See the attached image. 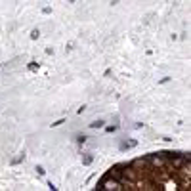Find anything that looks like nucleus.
<instances>
[{
  "mask_svg": "<svg viewBox=\"0 0 191 191\" xmlns=\"http://www.w3.org/2000/svg\"><path fill=\"white\" fill-rule=\"evenodd\" d=\"M96 189H111V191H118V189H123V185H121V182H118L117 178H113L109 172L98 182V187Z\"/></svg>",
  "mask_w": 191,
  "mask_h": 191,
  "instance_id": "obj_1",
  "label": "nucleus"
},
{
  "mask_svg": "<svg viewBox=\"0 0 191 191\" xmlns=\"http://www.w3.org/2000/svg\"><path fill=\"white\" fill-rule=\"evenodd\" d=\"M136 145H138V141H136V139H128V143H123L121 149L124 151V149H130V147H136Z\"/></svg>",
  "mask_w": 191,
  "mask_h": 191,
  "instance_id": "obj_2",
  "label": "nucleus"
},
{
  "mask_svg": "<svg viewBox=\"0 0 191 191\" xmlns=\"http://www.w3.org/2000/svg\"><path fill=\"white\" fill-rule=\"evenodd\" d=\"M103 124H105V121H103V118H98V121H94V123L90 124V128H94V130H96V128H101Z\"/></svg>",
  "mask_w": 191,
  "mask_h": 191,
  "instance_id": "obj_3",
  "label": "nucleus"
},
{
  "mask_svg": "<svg viewBox=\"0 0 191 191\" xmlns=\"http://www.w3.org/2000/svg\"><path fill=\"white\" fill-rule=\"evenodd\" d=\"M92 161H94V157H92V155H84L82 164H84V166H88V164H92Z\"/></svg>",
  "mask_w": 191,
  "mask_h": 191,
  "instance_id": "obj_4",
  "label": "nucleus"
},
{
  "mask_svg": "<svg viewBox=\"0 0 191 191\" xmlns=\"http://www.w3.org/2000/svg\"><path fill=\"white\" fill-rule=\"evenodd\" d=\"M36 69H38V63L36 61H31L29 63V71H36Z\"/></svg>",
  "mask_w": 191,
  "mask_h": 191,
  "instance_id": "obj_5",
  "label": "nucleus"
},
{
  "mask_svg": "<svg viewBox=\"0 0 191 191\" xmlns=\"http://www.w3.org/2000/svg\"><path fill=\"white\" fill-rule=\"evenodd\" d=\"M38 36H40V33H38V29H35V31L31 33V38H33V40H36Z\"/></svg>",
  "mask_w": 191,
  "mask_h": 191,
  "instance_id": "obj_6",
  "label": "nucleus"
},
{
  "mask_svg": "<svg viewBox=\"0 0 191 191\" xmlns=\"http://www.w3.org/2000/svg\"><path fill=\"white\" fill-rule=\"evenodd\" d=\"M36 172H38L40 176H44V174H46V172H44V166H40V164H38V166H36Z\"/></svg>",
  "mask_w": 191,
  "mask_h": 191,
  "instance_id": "obj_7",
  "label": "nucleus"
},
{
  "mask_svg": "<svg viewBox=\"0 0 191 191\" xmlns=\"http://www.w3.org/2000/svg\"><path fill=\"white\" fill-rule=\"evenodd\" d=\"M63 123H65V118H59V121H56V123H54V124H52V126H61V124H63Z\"/></svg>",
  "mask_w": 191,
  "mask_h": 191,
  "instance_id": "obj_8",
  "label": "nucleus"
},
{
  "mask_svg": "<svg viewBox=\"0 0 191 191\" xmlns=\"http://www.w3.org/2000/svg\"><path fill=\"white\" fill-rule=\"evenodd\" d=\"M105 130H107V132H115V130H117V126H105Z\"/></svg>",
  "mask_w": 191,
  "mask_h": 191,
  "instance_id": "obj_9",
  "label": "nucleus"
},
{
  "mask_svg": "<svg viewBox=\"0 0 191 191\" xmlns=\"http://www.w3.org/2000/svg\"><path fill=\"white\" fill-rule=\"evenodd\" d=\"M48 187H50V189H52V191H56V189H57V187H56V185H54V183H52V182H48Z\"/></svg>",
  "mask_w": 191,
  "mask_h": 191,
  "instance_id": "obj_10",
  "label": "nucleus"
},
{
  "mask_svg": "<svg viewBox=\"0 0 191 191\" xmlns=\"http://www.w3.org/2000/svg\"><path fill=\"white\" fill-rule=\"evenodd\" d=\"M111 4H118V0H111Z\"/></svg>",
  "mask_w": 191,
  "mask_h": 191,
  "instance_id": "obj_11",
  "label": "nucleus"
},
{
  "mask_svg": "<svg viewBox=\"0 0 191 191\" xmlns=\"http://www.w3.org/2000/svg\"><path fill=\"white\" fill-rule=\"evenodd\" d=\"M69 2H75V0H69Z\"/></svg>",
  "mask_w": 191,
  "mask_h": 191,
  "instance_id": "obj_12",
  "label": "nucleus"
}]
</instances>
